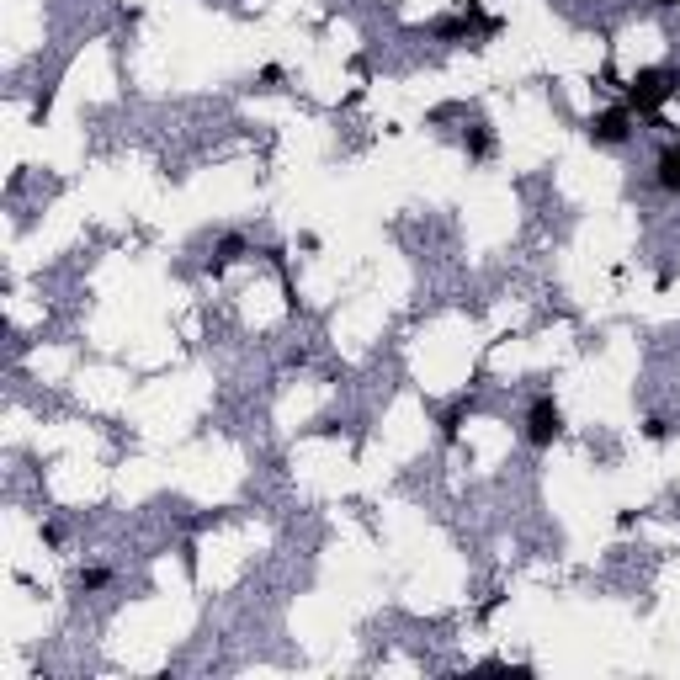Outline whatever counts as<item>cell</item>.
Wrapping results in <instances>:
<instances>
[{"mask_svg":"<svg viewBox=\"0 0 680 680\" xmlns=\"http://www.w3.org/2000/svg\"><path fill=\"white\" fill-rule=\"evenodd\" d=\"M675 85H680V75L675 70H665V64H654V70H638L633 80L622 85V107L633 112V117H659V107L675 96Z\"/></svg>","mask_w":680,"mask_h":680,"instance_id":"1","label":"cell"},{"mask_svg":"<svg viewBox=\"0 0 680 680\" xmlns=\"http://www.w3.org/2000/svg\"><path fill=\"white\" fill-rule=\"evenodd\" d=\"M558 436H564V410H558V399H553V394H537L532 404H526L521 441H526L532 452H548Z\"/></svg>","mask_w":680,"mask_h":680,"instance_id":"2","label":"cell"},{"mask_svg":"<svg viewBox=\"0 0 680 680\" xmlns=\"http://www.w3.org/2000/svg\"><path fill=\"white\" fill-rule=\"evenodd\" d=\"M585 133H590V144H601V149H622V144H633V133H638V117H633V112H627L622 101H617V107L595 112Z\"/></svg>","mask_w":680,"mask_h":680,"instance_id":"3","label":"cell"},{"mask_svg":"<svg viewBox=\"0 0 680 680\" xmlns=\"http://www.w3.org/2000/svg\"><path fill=\"white\" fill-rule=\"evenodd\" d=\"M654 186L665 197H680V139H670L665 149H659V160H654Z\"/></svg>","mask_w":680,"mask_h":680,"instance_id":"4","label":"cell"},{"mask_svg":"<svg viewBox=\"0 0 680 680\" xmlns=\"http://www.w3.org/2000/svg\"><path fill=\"white\" fill-rule=\"evenodd\" d=\"M107 585H112V569L107 564H91V569L75 574V590H107Z\"/></svg>","mask_w":680,"mask_h":680,"instance_id":"5","label":"cell"},{"mask_svg":"<svg viewBox=\"0 0 680 680\" xmlns=\"http://www.w3.org/2000/svg\"><path fill=\"white\" fill-rule=\"evenodd\" d=\"M468 155H473V160H489V155H495V133H489L484 123L468 128Z\"/></svg>","mask_w":680,"mask_h":680,"instance_id":"6","label":"cell"},{"mask_svg":"<svg viewBox=\"0 0 680 680\" xmlns=\"http://www.w3.org/2000/svg\"><path fill=\"white\" fill-rule=\"evenodd\" d=\"M250 245L240 240V234H224V240H218V266H229V261H240Z\"/></svg>","mask_w":680,"mask_h":680,"instance_id":"7","label":"cell"},{"mask_svg":"<svg viewBox=\"0 0 680 680\" xmlns=\"http://www.w3.org/2000/svg\"><path fill=\"white\" fill-rule=\"evenodd\" d=\"M643 436H649V441H665V436H670V420H665V415H649V420H643Z\"/></svg>","mask_w":680,"mask_h":680,"instance_id":"8","label":"cell"}]
</instances>
